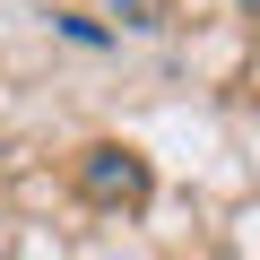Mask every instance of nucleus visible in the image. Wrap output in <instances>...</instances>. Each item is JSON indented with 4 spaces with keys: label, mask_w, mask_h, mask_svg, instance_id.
Masks as SVG:
<instances>
[{
    "label": "nucleus",
    "mask_w": 260,
    "mask_h": 260,
    "mask_svg": "<svg viewBox=\"0 0 260 260\" xmlns=\"http://www.w3.org/2000/svg\"><path fill=\"white\" fill-rule=\"evenodd\" d=\"M78 182H87V200H121V208H139V200H148V165L130 156V148H87Z\"/></svg>",
    "instance_id": "f257e3e1"
},
{
    "label": "nucleus",
    "mask_w": 260,
    "mask_h": 260,
    "mask_svg": "<svg viewBox=\"0 0 260 260\" xmlns=\"http://www.w3.org/2000/svg\"><path fill=\"white\" fill-rule=\"evenodd\" d=\"M251 9H260V0H251Z\"/></svg>",
    "instance_id": "f03ea898"
}]
</instances>
